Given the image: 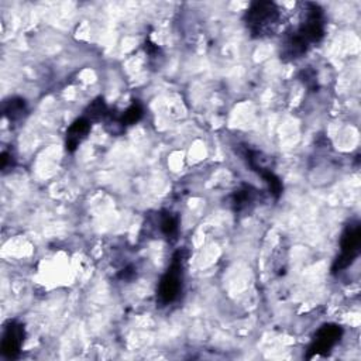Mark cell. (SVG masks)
Returning <instances> with one entry per match:
<instances>
[{"label":"cell","instance_id":"14","mask_svg":"<svg viewBox=\"0 0 361 361\" xmlns=\"http://www.w3.org/2000/svg\"><path fill=\"white\" fill-rule=\"evenodd\" d=\"M9 164L13 166V157L9 153H3L2 154V170L8 171Z\"/></svg>","mask_w":361,"mask_h":361},{"label":"cell","instance_id":"5","mask_svg":"<svg viewBox=\"0 0 361 361\" xmlns=\"http://www.w3.org/2000/svg\"><path fill=\"white\" fill-rule=\"evenodd\" d=\"M343 336V330L338 325H325L316 333L314 342L309 347L308 358L315 356H325L336 345H338Z\"/></svg>","mask_w":361,"mask_h":361},{"label":"cell","instance_id":"9","mask_svg":"<svg viewBox=\"0 0 361 361\" xmlns=\"http://www.w3.org/2000/svg\"><path fill=\"white\" fill-rule=\"evenodd\" d=\"M254 201H256V190L249 185H243L242 188H238L232 197L233 210L236 213L245 212L250 206H253Z\"/></svg>","mask_w":361,"mask_h":361},{"label":"cell","instance_id":"7","mask_svg":"<svg viewBox=\"0 0 361 361\" xmlns=\"http://www.w3.org/2000/svg\"><path fill=\"white\" fill-rule=\"evenodd\" d=\"M90 126H92V123L86 117L77 119L75 122L69 126V129L66 132V140H65L66 151L74 153L81 146L82 141L88 137V134L90 132Z\"/></svg>","mask_w":361,"mask_h":361},{"label":"cell","instance_id":"3","mask_svg":"<svg viewBox=\"0 0 361 361\" xmlns=\"http://www.w3.org/2000/svg\"><path fill=\"white\" fill-rule=\"evenodd\" d=\"M302 18L299 27L295 30L309 45L319 42L325 36V13L315 3L302 5Z\"/></svg>","mask_w":361,"mask_h":361},{"label":"cell","instance_id":"6","mask_svg":"<svg viewBox=\"0 0 361 361\" xmlns=\"http://www.w3.org/2000/svg\"><path fill=\"white\" fill-rule=\"evenodd\" d=\"M24 342V329L16 322H10L2 339V353L8 358H16L20 354L21 346Z\"/></svg>","mask_w":361,"mask_h":361},{"label":"cell","instance_id":"10","mask_svg":"<svg viewBox=\"0 0 361 361\" xmlns=\"http://www.w3.org/2000/svg\"><path fill=\"white\" fill-rule=\"evenodd\" d=\"M142 114H144V109H142L141 103L138 101H134L126 109V112H123V114L119 117V120H117L116 123L122 129H126L129 126H133V125L138 123L140 120H141V117H142Z\"/></svg>","mask_w":361,"mask_h":361},{"label":"cell","instance_id":"8","mask_svg":"<svg viewBox=\"0 0 361 361\" xmlns=\"http://www.w3.org/2000/svg\"><path fill=\"white\" fill-rule=\"evenodd\" d=\"M309 47L310 45L297 32L288 33L282 42L281 58L284 61H295L308 51Z\"/></svg>","mask_w":361,"mask_h":361},{"label":"cell","instance_id":"13","mask_svg":"<svg viewBox=\"0 0 361 361\" xmlns=\"http://www.w3.org/2000/svg\"><path fill=\"white\" fill-rule=\"evenodd\" d=\"M161 232L168 238H177L179 230V218L173 213H165L161 218Z\"/></svg>","mask_w":361,"mask_h":361},{"label":"cell","instance_id":"12","mask_svg":"<svg viewBox=\"0 0 361 361\" xmlns=\"http://www.w3.org/2000/svg\"><path fill=\"white\" fill-rule=\"evenodd\" d=\"M26 102L21 98H12L5 102L3 112L10 122H17L26 113Z\"/></svg>","mask_w":361,"mask_h":361},{"label":"cell","instance_id":"4","mask_svg":"<svg viewBox=\"0 0 361 361\" xmlns=\"http://www.w3.org/2000/svg\"><path fill=\"white\" fill-rule=\"evenodd\" d=\"M361 247V226L358 222L350 223L340 238V254L336 258L332 273L338 274L349 269L360 254Z\"/></svg>","mask_w":361,"mask_h":361},{"label":"cell","instance_id":"15","mask_svg":"<svg viewBox=\"0 0 361 361\" xmlns=\"http://www.w3.org/2000/svg\"><path fill=\"white\" fill-rule=\"evenodd\" d=\"M133 275H134V271H133V269L132 267H129V269H126V270H123L122 273H120V278H122V279H132L133 278Z\"/></svg>","mask_w":361,"mask_h":361},{"label":"cell","instance_id":"11","mask_svg":"<svg viewBox=\"0 0 361 361\" xmlns=\"http://www.w3.org/2000/svg\"><path fill=\"white\" fill-rule=\"evenodd\" d=\"M109 116V108L103 98L95 99L85 110V116L90 123H99Z\"/></svg>","mask_w":361,"mask_h":361},{"label":"cell","instance_id":"1","mask_svg":"<svg viewBox=\"0 0 361 361\" xmlns=\"http://www.w3.org/2000/svg\"><path fill=\"white\" fill-rule=\"evenodd\" d=\"M245 21L253 37H269L273 36L279 26L281 12L273 2H256L246 12Z\"/></svg>","mask_w":361,"mask_h":361},{"label":"cell","instance_id":"2","mask_svg":"<svg viewBox=\"0 0 361 361\" xmlns=\"http://www.w3.org/2000/svg\"><path fill=\"white\" fill-rule=\"evenodd\" d=\"M185 251L179 250L174 254L173 262L170 269L162 275L158 284V299L162 305H168L174 302L181 291H182V281H184V264H185Z\"/></svg>","mask_w":361,"mask_h":361}]
</instances>
